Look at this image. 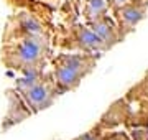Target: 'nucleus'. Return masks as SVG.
<instances>
[{"mask_svg":"<svg viewBox=\"0 0 148 140\" xmlns=\"http://www.w3.org/2000/svg\"><path fill=\"white\" fill-rule=\"evenodd\" d=\"M119 124L127 127L148 125V73L127 92V96L112 104L97 127L106 130Z\"/></svg>","mask_w":148,"mask_h":140,"instance_id":"nucleus-1","label":"nucleus"},{"mask_svg":"<svg viewBox=\"0 0 148 140\" xmlns=\"http://www.w3.org/2000/svg\"><path fill=\"white\" fill-rule=\"evenodd\" d=\"M49 56V38L23 35L7 49L5 63L23 74L41 71Z\"/></svg>","mask_w":148,"mask_h":140,"instance_id":"nucleus-2","label":"nucleus"},{"mask_svg":"<svg viewBox=\"0 0 148 140\" xmlns=\"http://www.w3.org/2000/svg\"><path fill=\"white\" fill-rule=\"evenodd\" d=\"M97 65L94 53H61L53 59V78L59 94L74 91Z\"/></svg>","mask_w":148,"mask_h":140,"instance_id":"nucleus-3","label":"nucleus"},{"mask_svg":"<svg viewBox=\"0 0 148 140\" xmlns=\"http://www.w3.org/2000/svg\"><path fill=\"white\" fill-rule=\"evenodd\" d=\"M16 91L20 92L32 114L51 107L59 94L53 73H45L43 69L16 79Z\"/></svg>","mask_w":148,"mask_h":140,"instance_id":"nucleus-4","label":"nucleus"},{"mask_svg":"<svg viewBox=\"0 0 148 140\" xmlns=\"http://www.w3.org/2000/svg\"><path fill=\"white\" fill-rule=\"evenodd\" d=\"M68 32H69L68 38L58 41L59 46L68 49H77V51H82V53H94V54L101 53V51H107L102 40L89 27L73 25V27L68 28Z\"/></svg>","mask_w":148,"mask_h":140,"instance_id":"nucleus-5","label":"nucleus"},{"mask_svg":"<svg viewBox=\"0 0 148 140\" xmlns=\"http://www.w3.org/2000/svg\"><path fill=\"white\" fill-rule=\"evenodd\" d=\"M89 28L101 38L107 49H110L119 41H122L120 32L117 28V23L112 18H109V15H104L101 18H97V20H94V22H89Z\"/></svg>","mask_w":148,"mask_h":140,"instance_id":"nucleus-6","label":"nucleus"},{"mask_svg":"<svg viewBox=\"0 0 148 140\" xmlns=\"http://www.w3.org/2000/svg\"><path fill=\"white\" fill-rule=\"evenodd\" d=\"M8 99H10V109H8V115H7V120H8V124L5 125L7 127H10L12 124H18L21 120H25L27 117L32 115V110L28 109V106L25 104V101L21 99V96H18V92H13V91H8Z\"/></svg>","mask_w":148,"mask_h":140,"instance_id":"nucleus-7","label":"nucleus"},{"mask_svg":"<svg viewBox=\"0 0 148 140\" xmlns=\"http://www.w3.org/2000/svg\"><path fill=\"white\" fill-rule=\"evenodd\" d=\"M81 5H82V15L87 20V23L104 16L107 10V3L104 0H84L81 2Z\"/></svg>","mask_w":148,"mask_h":140,"instance_id":"nucleus-8","label":"nucleus"},{"mask_svg":"<svg viewBox=\"0 0 148 140\" xmlns=\"http://www.w3.org/2000/svg\"><path fill=\"white\" fill-rule=\"evenodd\" d=\"M73 140H102V130L95 125L92 130H89V132H86L84 135L76 137V139H73Z\"/></svg>","mask_w":148,"mask_h":140,"instance_id":"nucleus-9","label":"nucleus"},{"mask_svg":"<svg viewBox=\"0 0 148 140\" xmlns=\"http://www.w3.org/2000/svg\"><path fill=\"white\" fill-rule=\"evenodd\" d=\"M132 139L133 140H148V127L147 125L132 127Z\"/></svg>","mask_w":148,"mask_h":140,"instance_id":"nucleus-10","label":"nucleus"},{"mask_svg":"<svg viewBox=\"0 0 148 140\" xmlns=\"http://www.w3.org/2000/svg\"><path fill=\"white\" fill-rule=\"evenodd\" d=\"M102 140H130L125 132H104Z\"/></svg>","mask_w":148,"mask_h":140,"instance_id":"nucleus-11","label":"nucleus"}]
</instances>
